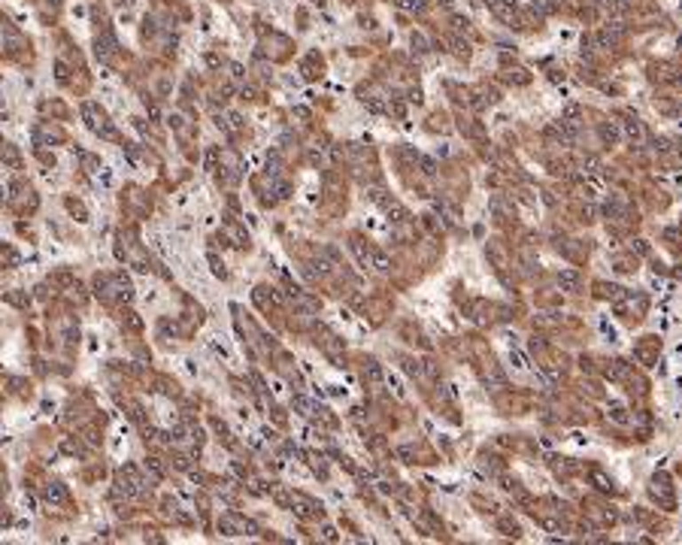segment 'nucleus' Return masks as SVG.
Returning a JSON list of instances; mask_svg holds the SVG:
<instances>
[{
	"instance_id": "nucleus-1",
	"label": "nucleus",
	"mask_w": 682,
	"mask_h": 545,
	"mask_svg": "<svg viewBox=\"0 0 682 545\" xmlns=\"http://www.w3.org/2000/svg\"><path fill=\"white\" fill-rule=\"evenodd\" d=\"M649 497L655 500L658 509H664V512L677 509V485H673V479L667 476V472H655V476H652Z\"/></svg>"
},
{
	"instance_id": "nucleus-4",
	"label": "nucleus",
	"mask_w": 682,
	"mask_h": 545,
	"mask_svg": "<svg viewBox=\"0 0 682 545\" xmlns=\"http://www.w3.org/2000/svg\"><path fill=\"white\" fill-rule=\"evenodd\" d=\"M679 472H682V467H679Z\"/></svg>"
},
{
	"instance_id": "nucleus-3",
	"label": "nucleus",
	"mask_w": 682,
	"mask_h": 545,
	"mask_svg": "<svg viewBox=\"0 0 682 545\" xmlns=\"http://www.w3.org/2000/svg\"><path fill=\"white\" fill-rule=\"evenodd\" d=\"M664 239H667V245H670L673 252H679L682 254V222L677 224V228H670L664 234Z\"/></svg>"
},
{
	"instance_id": "nucleus-2",
	"label": "nucleus",
	"mask_w": 682,
	"mask_h": 545,
	"mask_svg": "<svg viewBox=\"0 0 682 545\" xmlns=\"http://www.w3.org/2000/svg\"><path fill=\"white\" fill-rule=\"evenodd\" d=\"M658 352H662V339L658 337H643L640 343H637V358H640L646 367H652V361L658 358Z\"/></svg>"
}]
</instances>
